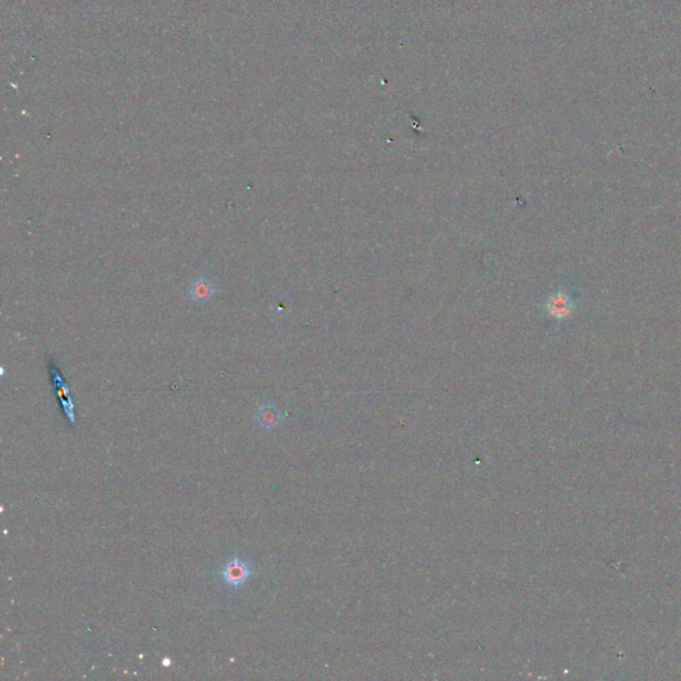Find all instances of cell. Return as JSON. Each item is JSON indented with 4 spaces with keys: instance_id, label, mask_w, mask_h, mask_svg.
<instances>
[{
    "instance_id": "cell-4",
    "label": "cell",
    "mask_w": 681,
    "mask_h": 681,
    "mask_svg": "<svg viewBox=\"0 0 681 681\" xmlns=\"http://www.w3.org/2000/svg\"><path fill=\"white\" fill-rule=\"evenodd\" d=\"M216 282L206 276H200L189 285L186 296L192 303H206L216 296Z\"/></svg>"
},
{
    "instance_id": "cell-5",
    "label": "cell",
    "mask_w": 681,
    "mask_h": 681,
    "mask_svg": "<svg viewBox=\"0 0 681 681\" xmlns=\"http://www.w3.org/2000/svg\"><path fill=\"white\" fill-rule=\"evenodd\" d=\"M281 421L282 414L274 403L266 402L259 406V410L256 414V422L262 429L274 430L278 427Z\"/></svg>"
},
{
    "instance_id": "cell-1",
    "label": "cell",
    "mask_w": 681,
    "mask_h": 681,
    "mask_svg": "<svg viewBox=\"0 0 681 681\" xmlns=\"http://www.w3.org/2000/svg\"><path fill=\"white\" fill-rule=\"evenodd\" d=\"M250 573H252L250 564L247 561L236 556L224 564V567L220 571V579L227 587L237 590L248 582Z\"/></svg>"
},
{
    "instance_id": "cell-6",
    "label": "cell",
    "mask_w": 681,
    "mask_h": 681,
    "mask_svg": "<svg viewBox=\"0 0 681 681\" xmlns=\"http://www.w3.org/2000/svg\"><path fill=\"white\" fill-rule=\"evenodd\" d=\"M162 664H164V665H169V664H171V661H169V659H164Z\"/></svg>"
},
{
    "instance_id": "cell-2",
    "label": "cell",
    "mask_w": 681,
    "mask_h": 681,
    "mask_svg": "<svg viewBox=\"0 0 681 681\" xmlns=\"http://www.w3.org/2000/svg\"><path fill=\"white\" fill-rule=\"evenodd\" d=\"M575 303L576 301H575L573 293L559 291V292L553 293L548 297V300L546 303V312L552 318L564 320L573 313V309H575Z\"/></svg>"
},
{
    "instance_id": "cell-3",
    "label": "cell",
    "mask_w": 681,
    "mask_h": 681,
    "mask_svg": "<svg viewBox=\"0 0 681 681\" xmlns=\"http://www.w3.org/2000/svg\"><path fill=\"white\" fill-rule=\"evenodd\" d=\"M50 374H51V381H52V386H54L55 390H56V394L59 397V400L63 406V410H64L67 417L71 420L72 423H75V417H74V403H72V398H71V394H69V388L65 382V379L63 378L60 370L56 366L55 361L51 359V364H50Z\"/></svg>"
}]
</instances>
